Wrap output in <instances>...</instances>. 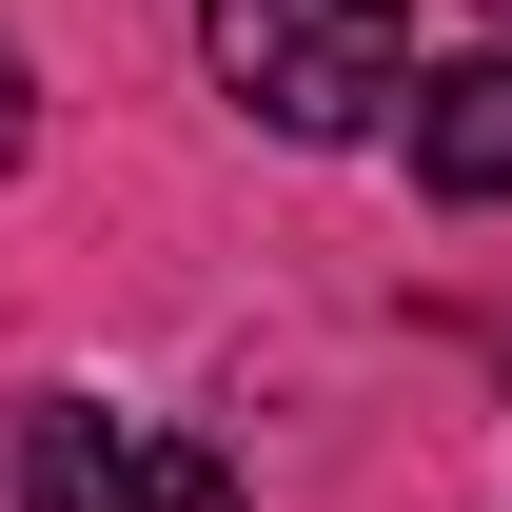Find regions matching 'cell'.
<instances>
[{"label": "cell", "instance_id": "4", "mask_svg": "<svg viewBox=\"0 0 512 512\" xmlns=\"http://www.w3.org/2000/svg\"><path fill=\"white\" fill-rule=\"evenodd\" d=\"M20 138H40V99H20V40H0V178H20Z\"/></svg>", "mask_w": 512, "mask_h": 512}, {"label": "cell", "instance_id": "5", "mask_svg": "<svg viewBox=\"0 0 512 512\" xmlns=\"http://www.w3.org/2000/svg\"><path fill=\"white\" fill-rule=\"evenodd\" d=\"M493 20H512V0H493Z\"/></svg>", "mask_w": 512, "mask_h": 512}, {"label": "cell", "instance_id": "1", "mask_svg": "<svg viewBox=\"0 0 512 512\" xmlns=\"http://www.w3.org/2000/svg\"><path fill=\"white\" fill-rule=\"evenodd\" d=\"M217 79L276 138H375L414 119V20L394 0H217Z\"/></svg>", "mask_w": 512, "mask_h": 512}, {"label": "cell", "instance_id": "2", "mask_svg": "<svg viewBox=\"0 0 512 512\" xmlns=\"http://www.w3.org/2000/svg\"><path fill=\"white\" fill-rule=\"evenodd\" d=\"M20 493H40V512H237V453L158 434V414H79V394H40V414H20Z\"/></svg>", "mask_w": 512, "mask_h": 512}, {"label": "cell", "instance_id": "3", "mask_svg": "<svg viewBox=\"0 0 512 512\" xmlns=\"http://www.w3.org/2000/svg\"><path fill=\"white\" fill-rule=\"evenodd\" d=\"M414 178L453 197V217H512V60H414Z\"/></svg>", "mask_w": 512, "mask_h": 512}]
</instances>
